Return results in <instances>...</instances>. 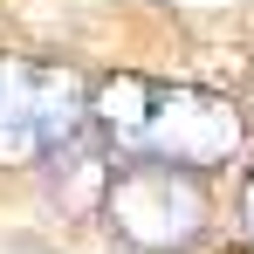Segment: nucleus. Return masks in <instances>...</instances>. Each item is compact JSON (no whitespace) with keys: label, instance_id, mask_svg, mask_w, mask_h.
Listing matches in <instances>:
<instances>
[{"label":"nucleus","instance_id":"obj_3","mask_svg":"<svg viewBox=\"0 0 254 254\" xmlns=\"http://www.w3.org/2000/svg\"><path fill=\"white\" fill-rule=\"evenodd\" d=\"M96 124L89 89L62 62L0 55V165H42Z\"/></svg>","mask_w":254,"mask_h":254},{"label":"nucleus","instance_id":"obj_1","mask_svg":"<svg viewBox=\"0 0 254 254\" xmlns=\"http://www.w3.org/2000/svg\"><path fill=\"white\" fill-rule=\"evenodd\" d=\"M96 110V130L130 151V158H165V165H192V172H213L241 151V110L213 89H192V83H151V76H117L89 96Z\"/></svg>","mask_w":254,"mask_h":254},{"label":"nucleus","instance_id":"obj_2","mask_svg":"<svg viewBox=\"0 0 254 254\" xmlns=\"http://www.w3.org/2000/svg\"><path fill=\"white\" fill-rule=\"evenodd\" d=\"M103 227L137 254H179L206 234V186L192 165L117 151L110 192H103Z\"/></svg>","mask_w":254,"mask_h":254},{"label":"nucleus","instance_id":"obj_4","mask_svg":"<svg viewBox=\"0 0 254 254\" xmlns=\"http://www.w3.org/2000/svg\"><path fill=\"white\" fill-rule=\"evenodd\" d=\"M241 213H248V227H254V179H248V199H241Z\"/></svg>","mask_w":254,"mask_h":254}]
</instances>
